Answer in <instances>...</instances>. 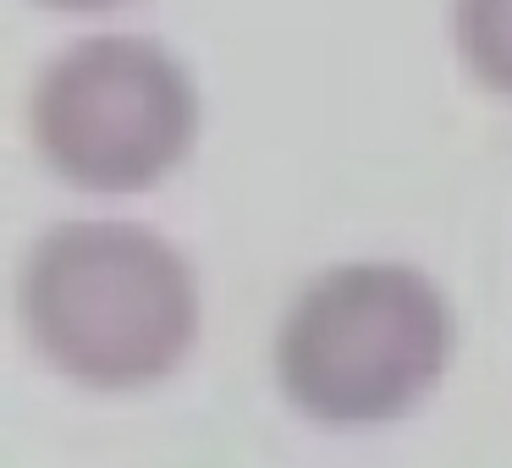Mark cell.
<instances>
[{"mask_svg": "<svg viewBox=\"0 0 512 468\" xmlns=\"http://www.w3.org/2000/svg\"><path fill=\"white\" fill-rule=\"evenodd\" d=\"M39 6H56V12H111L122 0H39Z\"/></svg>", "mask_w": 512, "mask_h": 468, "instance_id": "5b68a950", "label": "cell"}, {"mask_svg": "<svg viewBox=\"0 0 512 468\" xmlns=\"http://www.w3.org/2000/svg\"><path fill=\"white\" fill-rule=\"evenodd\" d=\"M23 325L50 369L89 391L166 380L199 336V281L160 232L67 221L23 265Z\"/></svg>", "mask_w": 512, "mask_h": 468, "instance_id": "6da1fadb", "label": "cell"}, {"mask_svg": "<svg viewBox=\"0 0 512 468\" xmlns=\"http://www.w3.org/2000/svg\"><path fill=\"white\" fill-rule=\"evenodd\" d=\"M452 347V303L424 270L358 259L331 265L292 298L276 336V380L314 424L364 430L419 408Z\"/></svg>", "mask_w": 512, "mask_h": 468, "instance_id": "7a4b0ae2", "label": "cell"}, {"mask_svg": "<svg viewBox=\"0 0 512 468\" xmlns=\"http://www.w3.org/2000/svg\"><path fill=\"white\" fill-rule=\"evenodd\" d=\"M457 50L474 83L512 100V0H457Z\"/></svg>", "mask_w": 512, "mask_h": 468, "instance_id": "277c9868", "label": "cell"}, {"mask_svg": "<svg viewBox=\"0 0 512 468\" xmlns=\"http://www.w3.org/2000/svg\"><path fill=\"white\" fill-rule=\"evenodd\" d=\"M34 149L61 182L144 193L182 166L199 133L193 78L166 45L100 34L61 50L34 83Z\"/></svg>", "mask_w": 512, "mask_h": 468, "instance_id": "3957f363", "label": "cell"}]
</instances>
